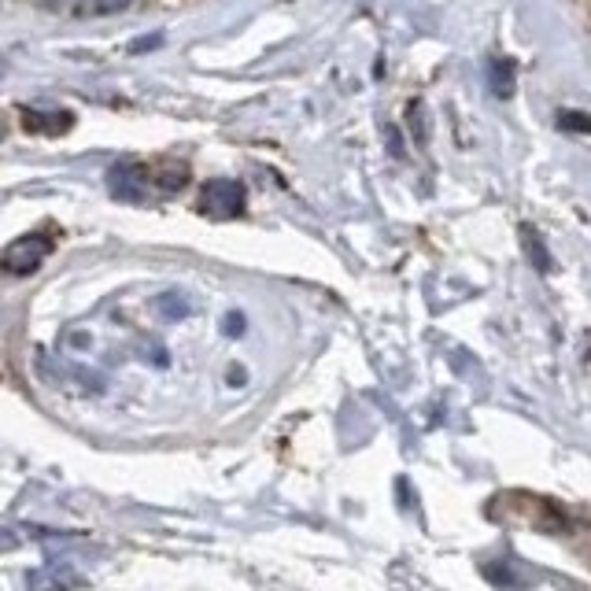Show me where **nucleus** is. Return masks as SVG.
I'll return each instance as SVG.
<instances>
[{
	"mask_svg": "<svg viewBox=\"0 0 591 591\" xmlns=\"http://www.w3.org/2000/svg\"><path fill=\"white\" fill-rule=\"evenodd\" d=\"M488 518L499 525H521V529H536V532H569V510L558 507L555 499L536 492H499L488 499Z\"/></svg>",
	"mask_w": 591,
	"mask_h": 591,
	"instance_id": "f257e3e1",
	"label": "nucleus"
},
{
	"mask_svg": "<svg viewBox=\"0 0 591 591\" xmlns=\"http://www.w3.org/2000/svg\"><path fill=\"white\" fill-rule=\"evenodd\" d=\"M49 237H23V241H15L8 252H4V270L8 274H30L37 266L45 263V255H49Z\"/></svg>",
	"mask_w": 591,
	"mask_h": 591,
	"instance_id": "f03ea898",
	"label": "nucleus"
},
{
	"mask_svg": "<svg viewBox=\"0 0 591 591\" xmlns=\"http://www.w3.org/2000/svg\"><path fill=\"white\" fill-rule=\"evenodd\" d=\"M130 0H100V12H115V8H126Z\"/></svg>",
	"mask_w": 591,
	"mask_h": 591,
	"instance_id": "423d86ee",
	"label": "nucleus"
},
{
	"mask_svg": "<svg viewBox=\"0 0 591 591\" xmlns=\"http://www.w3.org/2000/svg\"><path fill=\"white\" fill-rule=\"evenodd\" d=\"M244 204V189L237 181H211L204 185V211L215 218H230L237 215Z\"/></svg>",
	"mask_w": 591,
	"mask_h": 591,
	"instance_id": "7ed1b4c3",
	"label": "nucleus"
},
{
	"mask_svg": "<svg viewBox=\"0 0 591 591\" xmlns=\"http://www.w3.org/2000/svg\"><path fill=\"white\" fill-rule=\"evenodd\" d=\"M492 89L499 93V97H510V93H514V67H510V63H495Z\"/></svg>",
	"mask_w": 591,
	"mask_h": 591,
	"instance_id": "20e7f679",
	"label": "nucleus"
},
{
	"mask_svg": "<svg viewBox=\"0 0 591 591\" xmlns=\"http://www.w3.org/2000/svg\"><path fill=\"white\" fill-rule=\"evenodd\" d=\"M558 122H577L573 130H591V119H588V115H577V111H562V115H558Z\"/></svg>",
	"mask_w": 591,
	"mask_h": 591,
	"instance_id": "39448f33",
	"label": "nucleus"
}]
</instances>
